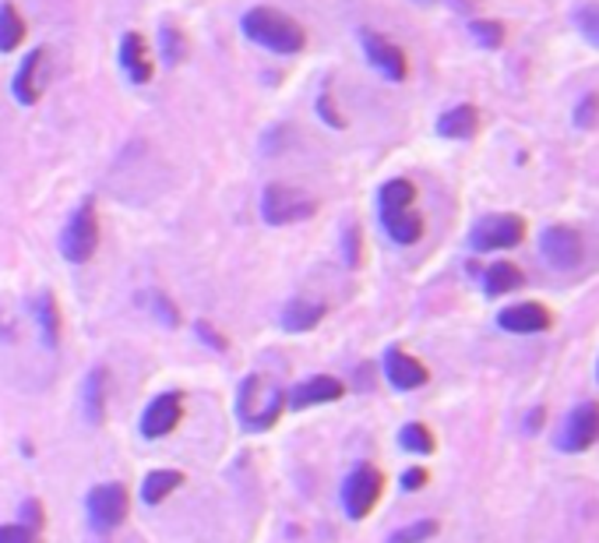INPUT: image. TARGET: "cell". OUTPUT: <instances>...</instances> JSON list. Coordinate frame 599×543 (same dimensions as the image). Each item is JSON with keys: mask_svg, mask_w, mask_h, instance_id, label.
I'll use <instances>...</instances> for the list:
<instances>
[{"mask_svg": "<svg viewBox=\"0 0 599 543\" xmlns=\"http://www.w3.org/2000/svg\"><path fill=\"white\" fill-rule=\"evenodd\" d=\"M240 28H244V36L254 43V47H261L268 53L293 57L307 47L304 25L279 8H250L244 19H240Z\"/></svg>", "mask_w": 599, "mask_h": 543, "instance_id": "cell-1", "label": "cell"}, {"mask_svg": "<svg viewBox=\"0 0 599 543\" xmlns=\"http://www.w3.org/2000/svg\"><path fill=\"white\" fill-rule=\"evenodd\" d=\"M236 413L244 420V427L268 431L282 413H286V391L265 385L261 374H250V378H244V385H240Z\"/></svg>", "mask_w": 599, "mask_h": 543, "instance_id": "cell-2", "label": "cell"}, {"mask_svg": "<svg viewBox=\"0 0 599 543\" xmlns=\"http://www.w3.org/2000/svg\"><path fill=\"white\" fill-rule=\"evenodd\" d=\"M99 248V216H96V202L88 198L74 208V216L68 219L64 233H60V254L71 265H85Z\"/></svg>", "mask_w": 599, "mask_h": 543, "instance_id": "cell-3", "label": "cell"}, {"mask_svg": "<svg viewBox=\"0 0 599 543\" xmlns=\"http://www.w3.org/2000/svg\"><path fill=\"white\" fill-rule=\"evenodd\" d=\"M318 213V202L310 198L307 191L286 188V184H268L261 191V219L268 226H293L304 222Z\"/></svg>", "mask_w": 599, "mask_h": 543, "instance_id": "cell-4", "label": "cell"}, {"mask_svg": "<svg viewBox=\"0 0 599 543\" xmlns=\"http://www.w3.org/2000/svg\"><path fill=\"white\" fill-rule=\"evenodd\" d=\"M384 491V476L378 466L370 462H359L356 470L346 476V484H342V508H346L350 519H367L374 505H378V497Z\"/></svg>", "mask_w": 599, "mask_h": 543, "instance_id": "cell-5", "label": "cell"}, {"mask_svg": "<svg viewBox=\"0 0 599 543\" xmlns=\"http://www.w3.org/2000/svg\"><path fill=\"white\" fill-rule=\"evenodd\" d=\"M522 240H526V222L512 213L479 219L469 233L473 251H508V248H518Z\"/></svg>", "mask_w": 599, "mask_h": 543, "instance_id": "cell-6", "label": "cell"}, {"mask_svg": "<svg viewBox=\"0 0 599 543\" xmlns=\"http://www.w3.org/2000/svg\"><path fill=\"white\" fill-rule=\"evenodd\" d=\"M88 522L96 533H110L127 519V487L124 484H99L85 497Z\"/></svg>", "mask_w": 599, "mask_h": 543, "instance_id": "cell-7", "label": "cell"}, {"mask_svg": "<svg viewBox=\"0 0 599 543\" xmlns=\"http://www.w3.org/2000/svg\"><path fill=\"white\" fill-rule=\"evenodd\" d=\"M539 251L543 258L561 268V272H572L582 265V254H586V244H582V233L572 230V226H547L543 237H539Z\"/></svg>", "mask_w": 599, "mask_h": 543, "instance_id": "cell-8", "label": "cell"}, {"mask_svg": "<svg viewBox=\"0 0 599 543\" xmlns=\"http://www.w3.org/2000/svg\"><path fill=\"white\" fill-rule=\"evenodd\" d=\"M359 39H364V57L370 60V68H378L388 82L406 79L409 60H406V53H402V47H395V43L388 36H381V33H370V28H364Z\"/></svg>", "mask_w": 599, "mask_h": 543, "instance_id": "cell-9", "label": "cell"}, {"mask_svg": "<svg viewBox=\"0 0 599 543\" xmlns=\"http://www.w3.org/2000/svg\"><path fill=\"white\" fill-rule=\"evenodd\" d=\"M599 442V402H582L567 417V424L558 437L561 451H586Z\"/></svg>", "mask_w": 599, "mask_h": 543, "instance_id": "cell-10", "label": "cell"}, {"mask_svg": "<svg viewBox=\"0 0 599 543\" xmlns=\"http://www.w3.org/2000/svg\"><path fill=\"white\" fill-rule=\"evenodd\" d=\"M180 417H184V396L180 391H162L152 402L145 406V417H142V434L148 442H156V437H167L176 424Z\"/></svg>", "mask_w": 599, "mask_h": 543, "instance_id": "cell-11", "label": "cell"}, {"mask_svg": "<svg viewBox=\"0 0 599 543\" xmlns=\"http://www.w3.org/2000/svg\"><path fill=\"white\" fill-rule=\"evenodd\" d=\"M42 88H47V50L36 47L33 53L22 60L19 74H14L11 93H14V99L22 102V107H36L39 96H42Z\"/></svg>", "mask_w": 599, "mask_h": 543, "instance_id": "cell-12", "label": "cell"}, {"mask_svg": "<svg viewBox=\"0 0 599 543\" xmlns=\"http://www.w3.org/2000/svg\"><path fill=\"white\" fill-rule=\"evenodd\" d=\"M498 325L504 331H512V336H539V331H547L553 325V314L543 304H533V300H526V304L504 307L498 314Z\"/></svg>", "mask_w": 599, "mask_h": 543, "instance_id": "cell-13", "label": "cell"}, {"mask_svg": "<svg viewBox=\"0 0 599 543\" xmlns=\"http://www.w3.org/2000/svg\"><path fill=\"white\" fill-rule=\"evenodd\" d=\"M384 378L392 382L399 391H413V388H424L430 374L416 357L402 353V350H388L384 353Z\"/></svg>", "mask_w": 599, "mask_h": 543, "instance_id": "cell-14", "label": "cell"}, {"mask_svg": "<svg viewBox=\"0 0 599 543\" xmlns=\"http://www.w3.org/2000/svg\"><path fill=\"white\" fill-rule=\"evenodd\" d=\"M346 396V385H342L339 378H332V374H314V378L300 382L293 388V410H307V406H321V402H335Z\"/></svg>", "mask_w": 599, "mask_h": 543, "instance_id": "cell-15", "label": "cell"}, {"mask_svg": "<svg viewBox=\"0 0 599 543\" xmlns=\"http://www.w3.org/2000/svg\"><path fill=\"white\" fill-rule=\"evenodd\" d=\"M117 57H120V68H124V74H127L134 85H148V82H152V64H148L145 39L138 33H124Z\"/></svg>", "mask_w": 599, "mask_h": 543, "instance_id": "cell-16", "label": "cell"}, {"mask_svg": "<svg viewBox=\"0 0 599 543\" xmlns=\"http://www.w3.org/2000/svg\"><path fill=\"white\" fill-rule=\"evenodd\" d=\"M328 307L321 304V300H307V297H296L286 304V311H282V328L286 331H310L318 328L325 322Z\"/></svg>", "mask_w": 599, "mask_h": 543, "instance_id": "cell-17", "label": "cell"}, {"mask_svg": "<svg viewBox=\"0 0 599 543\" xmlns=\"http://www.w3.org/2000/svg\"><path fill=\"white\" fill-rule=\"evenodd\" d=\"M476 128H479V110L469 107V102H462V107H452L448 113L438 117V134H441V138H452V142L473 138Z\"/></svg>", "mask_w": 599, "mask_h": 543, "instance_id": "cell-18", "label": "cell"}, {"mask_svg": "<svg viewBox=\"0 0 599 543\" xmlns=\"http://www.w3.org/2000/svg\"><path fill=\"white\" fill-rule=\"evenodd\" d=\"M381 222H384V233L395 240V244H416L419 237H424V219H419L413 208H399V213H381Z\"/></svg>", "mask_w": 599, "mask_h": 543, "instance_id": "cell-19", "label": "cell"}, {"mask_svg": "<svg viewBox=\"0 0 599 543\" xmlns=\"http://www.w3.org/2000/svg\"><path fill=\"white\" fill-rule=\"evenodd\" d=\"M522 282H526V276H522V268L512 265V262H498V265H490L484 272V293L487 297L515 293V290H522Z\"/></svg>", "mask_w": 599, "mask_h": 543, "instance_id": "cell-20", "label": "cell"}, {"mask_svg": "<svg viewBox=\"0 0 599 543\" xmlns=\"http://www.w3.org/2000/svg\"><path fill=\"white\" fill-rule=\"evenodd\" d=\"M107 382H110L107 367L88 371L85 378V417L93 420V424H102V417H107V391H110Z\"/></svg>", "mask_w": 599, "mask_h": 543, "instance_id": "cell-21", "label": "cell"}, {"mask_svg": "<svg viewBox=\"0 0 599 543\" xmlns=\"http://www.w3.org/2000/svg\"><path fill=\"white\" fill-rule=\"evenodd\" d=\"M184 484V473L176 470H152L145 480H142V502L145 505H159L167 502V497Z\"/></svg>", "mask_w": 599, "mask_h": 543, "instance_id": "cell-22", "label": "cell"}, {"mask_svg": "<svg viewBox=\"0 0 599 543\" xmlns=\"http://www.w3.org/2000/svg\"><path fill=\"white\" fill-rule=\"evenodd\" d=\"M33 314H36V322H39V331H42V342L53 346L60 342V311H57V300L53 293H39L33 300Z\"/></svg>", "mask_w": 599, "mask_h": 543, "instance_id": "cell-23", "label": "cell"}, {"mask_svg": "<svg viewBox=\"0 0 599 543\" xmlns=\"http://www.w3.org/2000/svg\"><path fill=\"white\" fill-rule=\"evenodd\" d=\"M25 43V22L14 4H0V53L19 50Z\"/></svg>", "mask_w": 599, "mask_h": 543, "instance_id": "cell-24", "label": "cell"}, {"mask_svg": "<svg viewBox=\"0 0 599 543\" xmlns=\"http://www.w3.org/2000/svg\"><path fill=\"white\" fill-rule=\"evenodd\" d=\"M413 198H416V188L409 180H388L378 202H381V213H399V208H409Z\"/></svg>", "mask_w": 599, "mask_h": 543, "instance_id": "cell-25", "label": "cell"}, {"mask_svg": "<svg viewBox=\"0 0 599 543\" xmlns=\"http://www.w3.org/2000/svg\"><path fill=\"white\" fill-rule=\"evenodd\" d=\"M399 442L406 451H416V456H430L433 451V434L424 424H406L399 431Z\"/></svg>", "mask_w": 599, "mask_h": 543, "instance_id": "cell-26", "label": "cell"}, {"mask_svg": "<svg viewBox=\"0 0 599 543\" xmlns=\"http://www.w3.org/2000/svg\"><path fill=\"white\" fill-rule=\"evenodd\" d=\"M159 39H162V57H167V64H180V60L187 57V39L180 28L173 25H162L159 28Z\"/></svg>", "mask_w": 599, "mask_h": 543, "instance_id": "cell-27", "label": "cell"}, {"mask_svg": "<svg viewBox=\"0 0 599 543\" xmlns=\"http://www.w3.org/2000/svg\"><path fill=\"white\" fill-rule=\"evenodd\" d=\"M469 33H473V39H476L484 50H498L501 43H504V28H501L498 22H487V19L469 22Z\"/></svg>", "mask_w": 599, "mask_h": 543, "instance_id": "cell-28", "label": "cell"}, {"mask_svg": "<svg viewBox=\"0 0 599 543\" xmlns=\"http://www.w3.org/2000/svg\"><path fill=\"white\" fill-rule=\"evenodd\" d=\"M433 533H438V522H433V519H424V522H413V526H406V530L392 533V536H388V543H424V540H430Z\"/></svg>", "mask_w": 599, "mask_h": 543, "instance_id": "cell-29", "label": "cell"}, {"mask_svg": "<svg viewBox=\"0 0 599 543\" xmlns=\"http://www.w3.org/2000/svg\"><path fill=\"white\" fill-rule=\"evenodd\" d=\"M575 22H578V33L599 50V4H586L575 14Z\"/></svg>", "mask_w": 599, "mask_h": 543, "instance_id": "cell-30", "label": "cell"}, {"mask_svg": "<svg viewBox=\"0 0 599 543\" xmlns=\"http://www.w3.org/2000/svg\"><path fill=\"white\" fill-rule=\"evenodd\" d=\"M142 300H145V304L152 307V311H156L159 318L167 322L170 328H176V325H180V311L173 307V300H167L162 293H148V297H142Z\"/></svg>", "mask_w": 599, "mask_h": 543, "instance_id": "cell-31", "label": "cell"}, {"mask_svg": "<svg viewBox=\"0 0 599 543\" xmlns=\"http://www.w3.org/2000/svg\"><path fill=\"white\" fill-rule=\"evenodd\" d=\"M0 543H39V533L28 530V526H22V522L0 526Z\"/></svg>", "mask_w": 599, "mask_h": 543, "instance_id": "cell-32", "label": "cell"}, {"mask_svg": "<svg viewBox=\"0 0 599 543\" xmlns=\"http://www.w3.org/2000/svg\"><path fill=\"white\" fill-rule=\"evenodd\" d=\"M342 251H346V265H359V226H350L346 233H342Z\"/></svg>", "mask_w": 599, "mask_h": 543, "instance_id": "cell-33", "label": "cell"}, {"mask_svg": "<svg viewBox=\"0 0 599 543\" xmlns=\"http://www.w3.org/2000/svg\"><path fill=\"white\" fill-rule=\"evenodd\" d=\"M596 113H599V96H586V99H582V107L575 110V124H582V128H592Z\"/></svg>", "mask_w": 599, "mask_h": 543, "instance_id": "cell-34", "label": "cell"}, {"mask_svg": "<svg viewBox=\"0 0 599 543\" xmlns=\"http://www.w3.org/2000/svg\"><path fill=\"white\" fill-rule=\"evenodd\" d=\"M318 113H321L325 124H332V128H342V124H346V120H342V113H335L332 96H328V93H321V96H318Z\"/></svg>", "mask_w": 599, "mask_h": 543, "instance_id": "cell-35", "label": "cell"}, {"mask_svg": "<svg viewBox=\"0 0 599 543\" xmlns=\"http://www.w3.org/2000/svg\"><path fill=\"white\" fill-rule=\"evenodd\" d=\"M22 526H28V530H42V505L36 502V497L22 505Z\"/></svg>", "mask_w": 599, "mask_h": 543, "instance_id": "cell-36", "label": "cell"}, {"mask_svg": "<svg viewBox=\"0 0 599 543\" xmlns=\"http://www.w3.org/2000/svg\"><path fill=\"white\" fill-rule=\"evenodd\" d=\"M198 339H205L208 346H212V350H227V346H230V342L216 331V325H208V322H198Z\"/></svg>", "mask_w": 599, "mask_h": 543, "instance_id": "cell-37", "label": "cell"}, {"mask_svg": "<svg viewBox=\"0 0 599 543\" xmlns=\"http://www.w3.org/2000/svg\"><path fill=\"white\" fill-rule=\"evenodd\" d=\"M427 484V470H419V466H413V470H406V476H402V487L406 491H419Z\"/></svg>", "mask_w": 599, "mask_h": 543, "instance_id": "cell-38", "label": "cell"}]
</instances>
